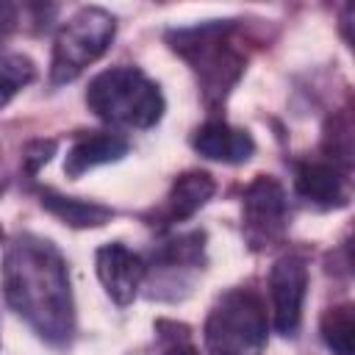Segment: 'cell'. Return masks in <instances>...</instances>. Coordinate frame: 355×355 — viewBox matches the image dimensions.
<instances>
[{
	"label": "cell",
	"instance_id": "8fae6325",
	"mask_svg": "<svg viewBox=\"0 0 355 355\" xmlns=\"http://www.w3.org/2000/svg\"><path fill=\"white\" fill-rule=\"evenodd\" d=\"M191 147L197 155L219 164H247L255 153V139L244 128H233L225 119H208L191 133Z\"/></svg>",
	"mask_w": 355,
	"mask_h": 355
},
{
	"label": "cell",
	"instance_id": "ba28073f",
	"mask_svg": "<svg viewBox=\"0 0 355 355\" xmlns=\"http://www.w3.org/2000/svg\"><path fill=\"white\" fill-rule=\"evenodd\" d=\"M308 294V261L300 252L280 255L269 269L272 324L280 336L291 338L302 322V305Z\"/></svg>",
	"mask_w": 355,
	"mask_h": 355
},
{
	"label": "cell",
	"instance_id": "9c48e42d",
	"mask_svg": "<svg viewBox=\"0 0 355 355\" xmlns=\"http://www.w3.org/2000/svg\"><path fill=\"white\" fill-rule=\"evenodd\" d=\"M94 266H97V277H100L105 294L116 305H130L144 283V275H147L144 258L139 252L128 250L122 241H108V244L97 247Z\"/></svg>",
	"mask_w": 355,
	"mask_h": 355
},
{
	"label": "cell",
	"instance_id": "52a82bcc",
	"mask_svg": "<svg viewBox=\"0 0 355 355\" xmlns=\"http://www.w3.org/2000/svg\"><path fill=\"white\" fill-rule=\"evenodd\" d=\"M288 230V197L277 178L258 175L241 197V233L252 252H266Z\"/></svg>",
	"mask_w": 355,
	"mask_h": 355
},
{
	"label": "cell",
	"instance_id": "5b68a950",
	"mask_svg": "<svg viewBox=\"0 0 355 355\" xmlns=\"http://www.w3.org/2000/svg\"><path fill=\"white\" fill-rule=\"evenodd\" d=\"M116 36V19L100 6L78 8L55 33L50 55V83H72L86 67L105 55Z\"/></svg>",
	"mask_w": 355,
	"mask_h": 355
},
{
	"label": "cell",
	"instance_id": "9a60e30c",
	"mask_svg": "<svg viewBox=\"0 0 355 355\" xmlns=\"http://www.w3.org/2000/svg\"><path fill=\"white\" fill-rule=\"evenodd\" d=\"M319 333L333 355H355V308L349 302L327 308L322 313Z\"/></svg>",
	"mask_w": 355,
	"mask_h": 355
},
{
	"label": "cell",
	"instance_id": "7a4b0ae2",
	"mask_svg": "<svg viewBox=\"0 0 355 355\" xmlns=\"http://www.w3.org/2000/svg\"><path fill=\"white\" fill-rule=\"evenodd\" d=\"M166 44L191 67L208 111H219L247 69V53L236 42L233 19H208L166 31Z\"/></svg>",
	"mask_w": 355,
	"mask_h": 355
},
{
	"label": "cell",
	"instance_id": "7c38bea8",
	"mask_svg": "<svg viewBox=\"0 0 355 355\" xmlns=\"http://www.w3.org/2000/svg\"><path fill=\"white\" fill-rule=\"evenodd\" d=\"M130 144L119 133H86L75 139V144L67 150L64 158V175L78 180L86 172L103 166V164H116L128 155Z\"/></svg>",
	"mask_w": 355,
	"mask_h": 355
},
{
	"label": "cell",
	"instance_id": "ffe728a7",
	"mask_svg": "<svg viewBox=\"0 0 355 355\" xmlns=\"http://www.w3.org/2000/svg\"><path fill=\"white\" fill-rule=\"evenodd\" d=\"M17 22H19V8H17L14 3L0 0V44L14 33Z\"/></svg>",
	"mask_w": 355,
	"mask_h": 355
},
{
	"label": "cell",
	"instance_id": "44dd1931",
	"mask_svg": "<svg viewBox=\"0 0 355 355\" xmlns=\"http://www.w3.org/2000/svg\"><path fill=\"white\" fill-rule=\"evenodd\" d=\"M0 241H3V225H0Z\"/></svg>",
	"mask_w": 355,
	"mask_h": 355
},
{
	"label": "cell",
	"instance_id": "d6986e66",
	"mask_svg": "<svg viewBox=\"0 0 355 355\" xmlns=\"http://www.w3.org/2000/svg\"><path fill=\"white\" fill-rule=\"evenodd\" d=\"M55 150H58L55 139H31L25 144V150H22V169H25V175L36 178L39 169L55 155Z\"/></svg>",
	"mask_w": 355,
	"mask_h": 355
},
{
	"label": "cell",
	"instance_id": "e0dca14e",
	"mask_svg": "<svg viewBox=\"0 0 355 355\" xmlns=\"http://www.w3.org/2000/svg\"><path fill=\"white\" fill-rule=\"evenodd\" d=\"M36 80V64L25 53H8L0 58V111Z\"/></svg>",
	"mask_w": 355,
	"mask_h": 355
},
{
	"label": "cell",
	"instance_id": "4fadbf2b",
	"mask_svg": "<svg viewBox=\"0 0 355 355\" xmlns=\"http://www.w3.org/2000/svg\"><path fill=\"white\" fill-rule=\"evenodd\" d=\"M216 191V180L205 169H189L175 178L158 216L164 219L161 225H175L183 219H191Z\"/></svg>",
	"mask_w": 355,
	"mask_h": 355
},
{
	"label": "cell",
	"instance_id": "2e32d148",
	"mask_svg": "<svg viewBox=\"0 0 355 355\" xmlns=\"http://www.w3.org/2000/svg\"><path fill=\"white\" fill-rule=\"evenodd\" d=\"M352 114L349 108H341L336 111L327 125H324V139H322V147L324 153L330 155V164H336L338 169L349 172L352 166Z\"/></svg>",
	"mask_w": 355,
	"mask_h": 355
},
{
	"label": "cell",
	"instance_id": "30bf717a",
	"mask_svg": "<svg viewBox=\"0 0 355 355\" xmlns=\"http://www.w3.org/2000/svg\"><path fill=\"white\" fill-rule=\"evenodd\" d=\"M294 191L300 200L319 211L341 208L349 200L347 172L330 161H302L294 172Z\"/></svg>",
	"mask_w": 355,
	"mask_h": 355
},
{
	"label": "cell",
	"instance_id": "277c9868",
	"mask_svg": "<svg viewBox=\"0 0 355 355\" xmlns=\"http://www.w3.org/2000/svg\"><path fill=\"white\" fill-rule=\"evenodd\" d=\"M208 355H263L269 338L266 305L252 288L225 291L202 327Z\"/></svg>",
	"mask_w": 355,
	"mask_h": 355
},
{
	"label": "cell",
	"instance_id": "ac0fdd59",
	"mask_svg": "<svg viewBox=\"0 0 355 355\" xmlns=\"http://www.w3.org/2000/svg\"><path fill=\"white\" fill-rule=\"evenodd\" d=\"M155 341H158V355H200V349L191 341V330L183 322L158 319Z\"/></svg>",
	"mask_w": 355,
	"mask_h": 355
},
{
	"label": "cell",
	"instance_id": "8992f818",
	"mask_svg": "<svg viewBox=\"0 0 355 355\" xmlns=\"http://www.w3.org/2000/svg\"><path fill=\"white\" fill-rule=\"evenodd\" d=\"M205 230H189L161 241L147 263V297L161 302H178L191 294L194 277L205 269Z\"/></svg>",
	"mask_w": 355,
	"mask_h": 355
},
{
	"label": "cell",
	"instance_id": "5bb4252c",
	"mask_svg": "<svg viewBox=\"0 0 355 355\" xmlns=\"http://www.w3.org/2000/svg\"><path fill=\"white\" fill-rule=\"evenodd\" d=\"M39 202L47 214H53L55 219H61L64 225L78 227V230L103 227L116 216V211L103 205V202H92V200H80V197H64L55 189H42Z\"/></svg>",
	"mask_w": 355,
	"mask_h": 355
},
{
	"label": "cell",
	"instance_id": "3957f363",
	"mask_svg": "<svg viewBox=\"0 0 355 355\" xmlns=\"http://www.w3.org/2000/svg\"><path fill=\"white\" fill-rule=\"evenodd\" d=\"M89 111L116 128L147 130L164 116V94L139 67H111L89 80L86 89Z\"/></svg>",
	"mask_w": 355,
	"mask_h": 355
},
{
	"label": "cell",
	"instance_id": "6da1fadb",
	"mask_svg": "<svg viewBox=\"0 0 355 355\" xmlns=\"http://www.w3.org/2000/svg\"><path fill=\"white\" fill-rule=\"evenodd\" d=\"M3 294L11 311L47 344L75 336V300L61 250L36 233H19L3 258Z\"/></svg>",
	"mask_w": 355,
	"mask_h": 355
}]
</instances>
